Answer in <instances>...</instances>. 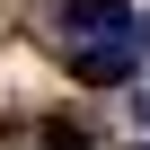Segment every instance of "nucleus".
Wrapping results in <instances>:
<instances>
[{
  "mask_svg": "<svg viewBox=\"0 0 150 150\" xmlns=\"http://www.w3.org/2000/svg\"><path fill=\"white\" fill-rule=\"evenodd\" d=\"M141 53H150V27H124V35H97V44H62L71 80H88V88L132 80V71H141Z\"/></svg>",
  "mask_w": 150,
  "mask_h": 150,
  "instance_id": "obj_1",
  "label": "nucleus"
},
{
  "mask_svg": "<svg viewBox=\"0 0 150 150\" xmlns=\"http://www.w3.org/2000/svg\"><path fill=\"white\" fill-rule=\"evenodd\" d=\"M53 27H62V44H97V35H124V27H141V18L124 9V0H62Z\"/></svg>",
  "mask_w": 150,
  "mask_h": 150,
  "instance_id": "obj_2",
  "label": "nucleus"
}]
</instances>
